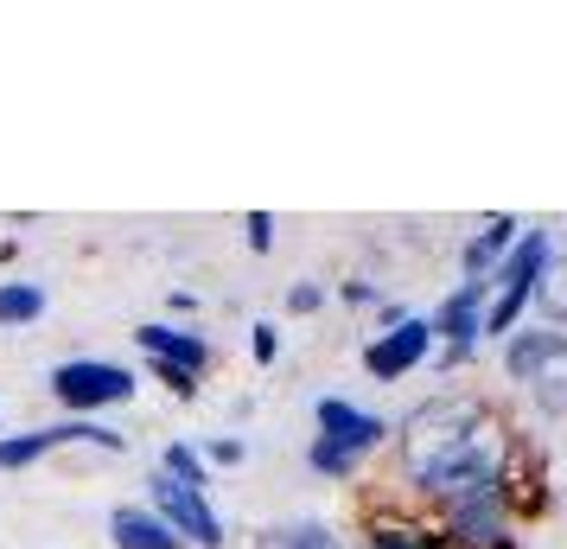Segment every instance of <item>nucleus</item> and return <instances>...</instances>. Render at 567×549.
Returning a JSON list of instances; mask_svg holds the SVG:
<instances>
[{"instance_id":"obj_16","label":"nucleus","mask_w":567,"mask_h":549,"mask_svg":"<svg viewBox=\"0 0 567 549\" xmlns=\"http://www.w3.org/2000/svg\"><path fill=\"white\" fill-rule=\"evenodd\" d=\"M39 460H58V435L45 428H20V435H0V472H32Z\"/></svg>"},{"instance_id":"obj_14","label":"nucleus","mask_w":567,"mask_h":549,"mask_svg":"<svg viewBox=\"0 0 567 549\" xmlns=\"http://www.w3.org/2000/svg\"><path fill=\"white\" fill-rule=\"evenodd\" d=\"M555 339H561V333H548V326H536V319H523L511 339H504V377H511V384H529Z\"/></svg>"},{"instance_id":"obj_10","label":"nucleus","mask_w":567,"mask_h":549,"mask_svg":"<svg viewBox=\"0 0 567 549\" xmlns=\"http://www.w3.org/2000/svg\"><path fill=\"white\" fill-rule=\"evenodd\" d=\"M516 236H523V217H511V211H491L485 224L460 243V282H491V268L516 250Z\"/></svg>"},{"instance_id":"obj_29","label":"nucleus","mask_w":567,"mask_h":549,"mask_svg":"<svg viewBox=\"0 0 567 549\" xmlns=\"http://www.w3.org/2000/svg\"><path fill=\"white\" fill-rule=\"evenodd\" d=\"M561 231H567V224H561Z\"/></svg>"},{"instance_id":"obj_5","label":"nucleus","mask_w":567,"mask_h":549,"mask_svg":"<svg viewBox=\"0 0 567 549\" xmlns=\"http://www.w3.org/2000/svg\"><path fill=\"white\" fill-rule=\"evenodd\" d=\"M497 498H504V511L516 523H542L555 511V467L529 435H511V454L497 467Z\"/></svg>"},{"instance_id":"obj_26","label":"nucleus","mask_w":567,"mask_h":549,"mask_svg":"<svg viewBox=\"0 0 567 549\" xmlns=\"http://www.w3.org/2000/svg\"><path fill=\"white\" fill-rule=\"evenodd\" d=\"M402 319H409V307H402V301H383V307H377V333H389V326H402Z\"/></svg>"},{"instance_id":"obj_2","label":"nucleus","mask_w":567,"mask_h":549,"mask_svg":"<svg viewBox=\"0 0 567 549\" xmlns=\"http://www.w3.org/2000/svg\"><path fill=\"white\" fill-rule=\"evenodd\" d=\"M45 390H52V403L64 409V416L103 421V409L134 403L141 377H134L128 365H115V358H64V365L45 370Z\"/></svg>"},{"instance_id":"obj_11","label":"nucleus","mask_w":567,"mask_h":549,"mask_svg":"<svg viewBox=\"0 0 567 549\" xmlns=\"http://www.w3.org/2000/svg\"><path fill=\"white\" fill-rule=\"evenodd\" d=\"M109 543H115V549H185L179 537H173V530H166V523L141 505V498L109 511Z\"/></svg>"},{"instance_id":"obj_22","label":"nucleus","mask_w":567,"mask_h":549,"mask_svg":"<svg viewBox=\"0 0 567 549\" xmlns=\"http://www.w3.org/2000/svg\"><path fill=\"white\" fill-rule=\"evenodd\" d=\"M249 358H256L261 370L281 358V326H275V319H256V326H249Z\"/></svg>"},{"instance_id":"obj_12","label":"nucleus","mask_w":567,"mask_h":549,"mask_svg":"<svg viewBox=\"0 0 567 549\" xmlns=\"http://www.w3.org/2000/svg\"><path fill=\"white\" fill-rule=\"evenodd\" d=\"M52 314V288L45 282H27V275H7L0 282V333H27Z\"/></svg>"},{"instance_id":"obj_28","label":"nucleus","mask_w":567,"mask_h":549,"mask_svg":"<svg viewBox=\"0 0 567 549\" xmlns=\"http://www.w3.org/2000/svg\"><path fill=\"white\" fill-rule=\"evenodd\" d=\"M20 256V236H0V262H13Z\"/></svg>"},{"instance_id":"obj_20","label":"nucleus","mask_w":567,"mask_h":549,"mask_svg":"<svg viewBox=\"0 0 567 549\" xmlns=\"http://www.w3.org/2000/svg\"><path fill=\"white\" fill-rule=\"evenodd\" d=\"M147 370H154V384L173 396V403H198V384H205V377H192V370H179V365H159V358H147Z\"/></svg>"},{"instance_id":"obj_6","label":"nucleus","mask_w":567,"mask_h":549,"mask_svg":"<svg viewBox=\"0 0 567 549\" xmlns=\"http://www.w3.org/2000/svg\"><path fill=\"white\" fill-rule=\"evenodd\" d=\"M312 435L344 447L351 460H370L377 447L395 441V421L377 416V409H358L351 396H319V403H312Z\"/></svg>"},{"instance_id":"obj_15","label":"nucleus","mask_w":567,"mask_h":549,"mask_svg":"<svg viewBox=\"0 0 567 549\" xmlns=\"http://www.w3.org/2000/svg\"><path fill=\"white\" fill-rule=\"evenodd\" d=\"M256 549H351V543L338 537L332 523H319V518H287V523L256 530Z\"/></svg>"},{"instance_id":"obj_18","label":"nucleus","mask_w":567,"mask_h":549,"mask_svg":"<svg viewBox=\"0 0 567 549\" xmlns=\"http://www.w3.org/2000/svg\"><path fill=\"white\" fill-rule=\"evenodd\" d=\"M529 307L542 314L536 326H548V333H561V326H567V262L542 275V288H536V301H529Z\"/></svg>"},{"instance_id":"obj_19","label":"nucleus","mask_w":567,"mask_h":549,"mask_svg":"<svg viewBox=\"0 0 567 549\" xmlns=\"http://www.w3.org/2000/svg\"><path fill=\"white\" fill-rule=\"evenodd\" d=\"M307 467L319 472V479H338V486H344V479H358V472H363V460H351L344 447H332V441H319V435H312V441H307Z\"/></svg>"},{"instance_id":"obj_13","label":"nucleus","mask_w":567,"mask_h":549,"mask_svg":"<svg viewBox=\"0 0 567 549\" xmlns=\"http://www.w3.org/2000/svg\"><path fill=\"white\" fill-rule=\"evenodd\" d=\"M523 390H529V403H536V416L567 421V333L548 345V358L536 365V377H529Z\"/></svg>"},{"instance_id":"obj_27","label":"nucleus","mask_w":567,"mask_h":549,"mask_svg":"<svg viewBox=\"0 0 567 549\" xmlns=\"http://www.w3.org/2000/svg\"><path fill=\"white\" fill-rule=\"evenodd\" d=\"M173 314H198V294H192V288H173Z\"/></svg>"},{"instance_id":"obj_1","label":"nucleus","mask_w":567,"mask_h":549,"mask_svg":"<svg viewBox=\"0 0 567 549\" xmlns=\"http://www.w3.org/2000/svg\"><path fill=\"white\" fill-rule=\"evenodd\" d=\"M511 421L478 390H440L414 403L395 421V472L421 511H440L446 498H465L478 486H497V467L511 454Z\"/></svg>"},{"instance_id":"obj_25","label":"nucleus","mask_w":567,"mask_h":549,"mask_svg":"<svg viewBox=\"0 0 567 549\" xmlns=\"http://www.w3.org/2000/svg\"><path fill=\"white\" fill-rule=\"evenodd\" d=\"M338 301L344 307H383V288L370 275H351V282H338Z\"/></svg>"},{"instance_id":"obj_21","label":"nucleus","mask_w":567,"mask_h":549,"mask_svg":"<svg viewBox=\"0 0 567 549\" xmlns=\"http://www.w3.org/2000/svg\"><path fill=\"white\" fill-rule=\"evenodd\" d=\"M198 454H205V467H243V460H249V441H243V435H205Z\"/></svg>"},{"instance_id":"obj_17","label":"nucleus","mask_w":567,"mask_h":549,"mask_svg":"<svg viewBox=\"0 0 567 549\" xmlns=\"http://www.w3.org/2000/svg\"><path fill=\"white\" fill-rule=\"evenodd\" d=\"M166 479H179V486H192V492H210V467H205V454L192 441H166L159 447V460H154Z\"/></svg>"},{"instance_id":"obj_9","label":"nucleus","mask_w":567,"mask_h":549,"mask_svg":"<svg viewBox=\"0 0 567 549\" xmlns=\"http://www.w3.org/2000/svg\"><path fill=\"white\" fill-rule=\"evenodd\" d=\"M134 345H141V358H159V365H179L192 377H205L217 365V345L198 333V326H173V319H147V326H134Z\"/></svg>"},{"instance_id":"obj_7","label":"nucleus","mask_w":567,"mask_h":549,"mask_svg":"<svg viewBox=\"0 0 567 549\" xmlns=\"http://www.w3.org/2000/svg\"><path fill=\"white\" fill-rule=\"evenodd\" d=\"M434 326H427V314H409L402 326H389V333H377V339H363V370L377 377V384H402V377H414V370L434 358Z\"/></svg>"},{"instance_id":"obj_23","label":"nucleus","mask_w":567,"mask_h":549,"mask_svg":"<svg viewBox=\"0 0 567 549\" xmlns=\"http://www.w3.org/2000/svg\"><path fill=\"white\" fill-rule=\"evenodd\" d=\"M326 282H307V275H300V282H293V288H287V314L293 319H307V314H319V307H326Z\"/></svg>"},{"instance_id":"obj_3","label":"nucleus","mask_w":567,"mask_h":549,"mask_svg":"<svg viewBox=\"0 0 567 549\" xmlns=\"http://www.w3.org/2000/svg\"><path fill=\"white\" fill-rule=\"evenodd\" d=\"M141 505L154 511L173 537H179L185 549H224L230 543V530H224V518H217V505H210L205 492H192V486H179V479H166V472H147V492H141Z\"/></svg>"},{"instance_id":"obj_24","label":"nucleus","mask_w":567,"mask_h":549,"mask_svg":"<svg viewBox=\"0 0 567 549\" xmlns=\"http://www.w3.org/2000/svg\"><path fill=\"white\" fill-rule=\"evenodd\" d=\"M243 243H249L256 256H268V250H275V217H268V211H249V217H243Z\"/></svg>"},{"instance_id":"obj_8","label":"nucleus","mask_w":567,"mask_h":549,"mask_svg":"<svg viewBox=\"0 0 567 549\" xmlns=\"http://www.w3.org/2000/svg\"><path fill=\"white\" fill-rule=\"evenodd\" d=\"M358 549H446V537L421 505H370L358 523Z\"/></svg>"},{"instance_id":"obj_4","label":"nucleus","mask_w":567,"mask_h":549,"mask_svg":"<svg viewBox=\"0 0 567 549\" xmlns=\"http://www.w3.org/2000/svg\"><path fill=\"white\" fill-rule=\"evenodd\" d=\"M434 523H440V537H446V549H523L516 543V518L504 511L497 486L446 498V505L434 511Z\"/></svg>"}]
</instances>
